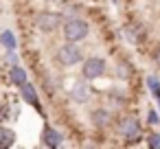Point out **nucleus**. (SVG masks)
Segmentation results:
<instances>
[{
  "mask_svg": "<svg viewBox=\"0 0 160 149\" xmlns=\"http://www.w3.org/2000/svg\"><path fill=\"white\" fill-rule=\"evenodd\" d=\"M9 79H11V83H16V86H22L24 81H27V72L18 66V64H13L11 66V72H9Z\"/></svg>",
  "mask_w": 160,
  "mask_h": 149,
  "instance_id": "nucleus-12",
  "label": "nucleus"
},
{
  "mask_svg": "<svg viewBox=\"0 0 160 149\" xmlns=\"http://www.w3.org/2000/svg\"><path fill=\"white\" fill-rule=\"evenodd\" d=\"M57 59L62 66H77L83 59V53L77 46V42H66L64 46L57 48Z\"/></svg>",
  "mask_w": 160,
  "mask_h": 149,
  "instance_id": "nucleus-3",
  "label": "nucleus"
},
{
  "mask_svg": "<svg viewBox=\"0 0 160 149\" xmlns=\"http://www.w3.org/2000/svg\"><path fill=\"white\" fill-rule=\"evenodd\" d=\"M147 37V27L140 24V22H129L125 27V40L129 44H140L142 40Z\"/></svg>",
  "mask_w": 160,
  "mask_h": 149,
  "instance_id": "nucleus-6",
  "label": "nucleus"
},
{
  "mask_svg": "<svg viewBox=\"0 0 160 149\" xmlns=\"http://www.w3.org/2000/svg\"><path fill=\"white\" fill-rule=\"evenodd\" d=\"M0 44H2L7 51H16V46H18L16 35H13L11 31H2V33H0Z\"/></svg>",
  "mask_w": 160,
  "mask_h": 149,
  "instance_id": "nucleus-13",
  "label": "nucleus"
},
{
  "mask_svg": "<svg viewBox=\"0 0 160 149\" xmlns=\"http://www.w3.org/2000/svg\"><path fill=\"white\" fill-rule=\"evenodd\" d=\"M90 121H92V125H94L97 129H108V127L112 125L114 116H112V112H110L108 107H97V110L90 114Z\"/></svg>",
  "mask_w": 160,
  "mask_h": 149,
  "instance_id": "nucleus-7",
  "label": "nucleus"
},
{
  "mask_svg": "<svg viewBox=\"0 0 160 149\" xmlns=\"http://www.w3.org/2000/svg\"><path fill=\"white\" fill-rule=\"evenodd\" d=\"M147 123H149V125H158V123H160V114H158L156 110H149V112H147Z\"/></svg>",
  "mask_w": 160,
  "mask_h": 149,
  "instance_id": "nucleus-16",
  "label": "nucleus"
},
{
  "mask_svg": "<svg viewBox=\"0 0 160 149\" xmlns=\"http://www.w3.org/2000/svg\"><path fill=\"white\" fill-rule=\"evenodd\" d=\"M153 62H156V66H160V46H158L156 53H153Z\"/></svg>",
  "mask_w": 160,
  "mask_h": 149,
  "instance_id": "nucleus-18",
  "label": "nucleus"
},
{
  "mask_svg": "<svg viewBox=\"0 0 160 149\" xmlns=\"http://www.w3.org/2000/svg\"><path fill=\"white\" fill-rule=\"evenodd\" d=\"M62 24V16L59 13H51V11H44V13H38L35 16V27L42 31V33H53L57 31Z\"/></svg>",
  "mask_w": 160,
  "mask_h": 149,
  "instance_id": "nucleus-5",
  "label": "nucleus"
},
{
  "mask_svg": "<svg viewBox=\"0 0 160 149\" xmlns=\"http://www.w3.org/2000/svg\"><path fill=\"white\" fill-rule=\"evenodd\" d=\"M105 70H108V64H105L103 57H88V59L83 62V66H81V75H83V79H88V81H94V79L103 77Z\"/></svg>",
  "mask_w": 160,
  "mask_h": 149,
  "instance_id": "nucleus-4",
  "label": "nucleus"
},
{
  "mask_svg": "<svg viewBox=\"0 0 160 149\" xmlns=\"http://www.w3.org/2000/svg\"><path fill=\"white\" fill-rule=\"evenodd\" d=\"M42 142L46 145V147H59L62 142H64V136H62V132L59 129H55V127H44V132H42Z\"/></svg>",
  "mask_w": 160,
  "mask_h": 149,
  "instance_id": "nucleus-9",
  "label": "nucleus"
},
{
  "mask_svg": "<svg viewBox=\"0 0 160 149\" xmlns=\"http://www.w3.org/2000/svg\"><path fill=\"white\" fill-rule=\"evenodd\" d=\"M11 114H9V107L7 105H0V121H9Z\"/></svg>",
  "mask_w": 160,
  "mask_h": 149,
  "instance_id": "nucleus-17",
  "label": "nucleus"
},
{
  "mask_svg": "<svg viewBox=\"0 0 160 149\" xmlns=\"http://www.w3.org/2000/svg\"><path fill=\"white\" fill-rule=\"evenodd\" d=\"M70 97H72V101H77V103H86V101L90 99V88H88V83H77V86L72 88Z\"/></svg>",
  "mask_w": 160,
  "mask_h": 149,
  "instance_id": "nucleus-10",
  "label": "nucleus"
},
{
  "mask_svg": "<svg viewBox=\"0 0 160 149\" xmlns=\"http://www.w3.org/2000/svg\"><path fill=\"white\" fill-rule=\"evenodd\" d=\"M116 129H118V136H121L123 140H127V142H136V140L140 138V121H138L136 116H132V114L118 118Z\"/></svg>",
  "mask_w": 160,
  "mask_h": 149,
  "instance_id": "nucleus-2",
  "label": "nucleus"
},
{
  "mask_svg": "<svg viewBox=\"0 0 160 149\" xmlns=\"http://www.w3.org/2000/svg\"><path fill=\"white\" fill-rule=\"evenodd\" d=\"M62 33H64L66 42H81V40H86V37H88L90 27H88V22H86V20H81V18H70V20H66V22H64Z\"/></svg>",
  "mask_w": 160,
  "mask_h": 149,
  "instance_id": "nucleus-1",
  "label": "nucleus"
},
{
  "mask_svg": "<svg viewBox=\"0 0 160 149\" xmlns=\"http://www.w3.org/2000/svg\"><path fill=\"white\" fill-rule=\"evenodd\" d=\"M147 147L160 149V134H149V136H147Z\"/></svg>",
  "mask_w": 160,
  "mask_h": 149,
  "instance_id": "nucleus-15",
  "label": "nucleus"
},
{
  "mask_svg": "<svg viewBox=\"0 0 160 149\" xmlns=\"http://www.w3.org/2000/svg\"><path fill=\"white\" fill-rule=\"evenodd\" d=\"M20 90H22V99L29 103V105H33L40 114H44V110H42V105H40V97H38V92H35V88H33V83H29V81H24L22 86H20Z\"/></svg>",
  "mask_w": 160,
  "mask_h": 149,
  "instance_id": "nucleus-8",
  "label": "nucleus"
},
{
  "mask_svg": "<svg viewBox=\"0 0 160 149\" xmlns=\"http://www.w3.org/2000/svg\"><path fill=\"white\" fill-rule=\"evenodd\" d=\"M147 88H149V92L160 101V79L153 77V75H149V77H147Z\"/></svg>",
  "mask_w": 160,
  "mask_h": 149,
  "instance_id": "nucleus-14",
  "label": "nucleus"
},
{
  "mask_svg": "<svg viewBox=\"0 0 160 149\" xmlns=\"http://www.w3.org/2000/svg\"><path fill=\"white\" fill-rule=\"evenodd\" d=\"M16 142V132L9 127H0V149H7Z\"/></svg>",
  "mask_w": 160,
  "mask_h": 149,
  "instance_id": "nucleus-11",
  "label": "nucleus"
},
{
  "mask_svg": "<svg viewBox=\"0 0 160 149\" xmlns=\"http://www.w3.org/2000/svg\"><path fill=\"white\" fill-rule=\"evenodd\" d=\"M158 103H160V101H158Z\"/></svg>",
  "mask_w": 160,
  "mask_h": 149,
  "instance_id": "nucleus-19",
  "label": "nucleus"
}]
</instances>
